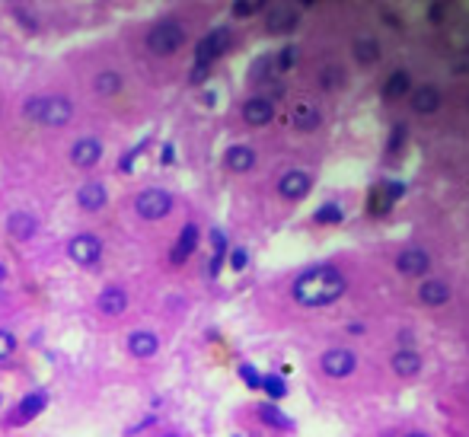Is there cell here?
Returning a JSON list of instances; mask_svg holds the SVG:
<instances>
[{
    "label": "cell",
    "instance_id": "6da1fadb",
    "mask_svg": "<svg viewBox=\"0 0 469 437\" xmlns=\"http://www.w3.org/2000/svg\"><path fill=\"white\" fill-rule=\"evenodd\" d=\"M345 291H348V278H345L339 265H313V268L297 275L294 287H291L294 300L310 309L332 307V303H339L345 297Z\"/></svg>",
    "mask_w": 469,
    "mask_h": 437
},
{
    "label": "cell",
    "instance_id": "7a4b0ae2",
    "mask_svg": "<svg viewBox=\"0 0 469 437\" xmlns=\"http://www.w3.org/2000/svg\"><path fill=\"white\" fill-rule=\"evenodd\" d=\"M23 115L45 128H64L74 118V106L64 96H32L23 102Z\"/></svg>",
    "mask_w": 469,
    "mask_h": 437
},
{
    "label": "cell",
    "instance_id": "3957f363",
    "mask_svg": "<svg viewBox=\"0 0 469 437\" xmlns=\"http://www.w3.org/2000/svg\"><path fill=\"white\" fill-rule=\"evenodd\" d=\"M230 48V32L227 29H214L208 32L201 42L195 45V70H192V83H201L211 70V64L220 58V54Z\"/></svg>",
    "mask_w": 469,
    "mask_h": 437
},
{
    "label": "cell",
    "instance_id": "277c9868",
    "mask_svg": "<svg viewBox=\"0 0 469 437\" xmlns=\"http://www.w3.org/2000/svg\"><path fill=\"white\" fill-rule=\"evenodd\" d=\"M182 45H185V29H182V23H176V20H160V23L151 26V32H147V52L160 54V58L176 54Z\"/></svg>",
    "mask_w": 469,
    "mask_h": 437
},
{
    "label": "cell",
    "instance_id": "5b68a950",
    "mask_svg": "<svg viewBox=\"0 0 469 437\" xmlns=\"http://www.w3.org/2000/svg\"><path fill=\"white\" fill-rule=\"evenodd\" d=\"M319 367H323L325 377L345 380V377H351V374H355L357 355L351 351V348H329V351H323V358H319Z\"/></svg>",
    "mask_w": 469,
    "mask_h": 437
},
{
    "label": "cell",
    "instance_id": "8992f818",
    "mask_svg": "<svg viewBox=\"0 0 469 437\" xmlns=\"http://www.w3.org/2000/svg\"><path fill=\"white\" fill-rule=\"evenodd\" d=\"M134 208L144 220H163L169 211H173V195L163 189H144L134 198Z\"/></svg>",
    "mask_w": 469,
    "mask_h": 437
},
{
    "label": "cell",
    "instance_id": "52a82bcc",
    "mask_svg": "<svg viewBox=\"0 0 469 437\" xmlns=\"http://www.w3.org/2000/svg\"><path fill=\"white\" fill-rule=\"evenodd\" d=\"M396 272L406 275V278H424V275L431 272V256H428V249H422V246L402 249L399 256H396Z\"/></svg>",
    "mask_w": 469,
    "mask_h": 437
},
{
    "label": "cell",
    "instance_id": "ba28073f",
    "mask_svg": "<svg viewBox=\"0 0 469 437\" xmlns=\"http://www.w3.org/2000/svg\"><path fill=\"white\" fill-rule=\"evenodd\" d=\"M313 189V179L307 169H288V173L278 179V195L288 198V201H300V198H307Z\"/></svg>",
    "mask_w": 469,
    "mask_h": 437
},
{
    "label": "cell",
    "instance_id": "9c48e42d",
    "mask_svg": "<svg viewBox=\"0 0 469 437\" xmlns=\"http://www.w3.org/2000/svg\"><path fill=\"white\" fill-rule=\"evenodd\" d=\"M68 256L74 259L77 265H93L99 262V256H102V240L93 233H80L74 236V240L68 243Z\"/></svg>",
    "mask_w": 469,
    "mask_h": 437
},
{
    "label": "cell",
    "instance_id": "30bf717a",
    "mask_svg": "<svg viewBox=\"0 0 469 437\" xmlns=\"http://www.w3.org/2000/svg\"><path fill=\"white\" fill-rule=\"evenodd\" d=\"M275 118V102L268 96H249L243 102V121L249 125V128H265L268 121Z\"/></svg>",
    "mask_w": 469,
    "mask_h": 437
},
{
    "label": "cell",
    "instance_id": "8fae6325",
    "mask_svg": "<svg viewBox=\"0 0 469 437\" xmlns=\"http://www.w3.org/2000/svg\"><path fill=\"white\" fill-rule=\"evenodd\" d=\"M440 102H444V96H440V90L434 83L412 86V93H409V106L415 115H434L440 109Z\"/></svg>",
    "mask_w": 469,
    "mask_h": 437
},
{
    "label": "cell",
    "instance_id": "7c38bea8",
    "mask_svg": "<svg viewBox=\"0 0 469 437\" xmlns=\"http://www.w3.org/2000/svg\"><path fill=\"white\" fill-rule=\"evenodd\" d=\"M99 157H102V141H99V137H80V141L70 147V163L80 166V169L96 166Z\"/></svg>",
    "mask_w": 469,
    "mask_h": 437
},
{
    "label": "cell",
    "instance_id": "4fadbf2b",
    "mask_svg": "<svg viewBox=\"0 0 469 437\" xmlns=\"http://www.w3.org/2000/svg\"><path fill=\"white\" fill-rule=\"evenodd\" d=\"M450 297H454V291L440 278H424L422 287H418V300L424 307H444V303H450Z\"/></svg>",
    "mask_w": 469,
    "mask_h": 437
},
{
    "label": "cell",
    "instance_id": "5bb4252c",
    "mask_svg": "<svg viewBox=\"0 0 469 437\" xmlns=\"http://www.w3.org/2000/svg\"><path fill=\"white\" fill-rule=\"evenodd\" d=\"M291 118H294L297 131H307V135H310V131H316L319 125H323V109H319L316 102H307V99H303V102H297V106H294Z\"/></svg>",
    "mask_w": 469,
    "mask_h": 437
},
{
    "label": "cell",
    "instance_id": "9a60e30c",
    "mask_svg": "<svg viewBox=\"0 0 469 437\" xmlns=\"http://www.w3.org/2000/svg\"><path fill=\"white\" fill-rule=\"evenodd\" d=\"M45 406H48V396H45V392H29V396H23V399H20L16 412L10 415V424L32 422L38 412H45Z\"/></svg>",
    "mask_w": 469,
    "mask_h": 437
},
{
    "label": "cell",
    "instance_id": "2e32d148",
    "mask_svg": "<svg viewBox=\"0 0 469 437\" xmlns=\"http://www.w3.org/2000/svg\"><path fill=\"white\" fill-rule=\"evenodd\" d=\"M224 166H227L230 173H249L252 166H256V151H252L249 144H233L224 153Z\"/></svg>",
    "mask_w": 469,
    "mask_h": 437
},
{
    "label": "cell",
    "instance_id": "e0dca14e",
    "mask_svg": "<svg viewBox=\"0 0 469 437\" xmlns=\"http://www.w3.org/2000/svg\"><path fill=\"white\" fill-rule=\"evenodd\" d=\"M109 201L106 195V185L102 182H86V185H80V192H77V204L84 208V211H102Z\"/></svg>",
    "mask_w": 469,
    "mask_h": 437
},
{
    "label": "cell",
    "instance_id": "ac0fdd59",
    "mask_svg": "<svg viewBox=\"0 0 469 437\" xmlns=\"http://www.w3.org/2000/svg\"><path fill=\"white\" fill-rule=\"evenodd\" d=\"M195 249H198V227L195 224H185V227H182V233H179V240H176V246H173V256H169V262H173V265L189 262Z\"/></svg>",
    "mask_w": 469,
    "mask_h": 437
},
{
    "label": "cell",
    "instance_id": "d6986e66",
    "mask_svg": "<svg viewBox=\"0 0 469 437\" xmlns=\"http://www.w3.org/2000/svg\"><path fill=\"white\" fill-rule=\"evenodd\" d=\"M409 93H412V74L406 68L393 70V74L386 77V83H383V99H386V102H396V99L409 96Z\"/></svg>",
    "mask_w": 469,
    "mask_h": 437
},
{
    "label": "cell",
    "instance_id": "ffe728a7",
    "mask_svg": "<svg viewBox=\"0 0 469 437\" xmlns=\"http://www.w3.org/2000/svg\"><path fill=\"white\" fill-rule=\"evenodd\" d=\"M128 351L134 358H153L160 351V339L153 335V332H147V329H137V332H131V339H128Z\"/></svg>",
    "mask_w": 469,
    "mask_h": 437
},
{
    "label": "cell",
    "instance_id": "44dd1931",
    "mask_svg": "<svg viewBox=\"0 0 469 437\" xmlns=\"http://www.w3.org/2000/svg\"><path fill=\"white\" fill-rule=\"evenodd\" d=\"M393 370L399 374V377H418V370H422V355H418L415 348H399L393 355Z\"/></svg>",
    "mask_w": 469,
    "mask_h": 437
},
{
    "label": "cell",
    "instance_id": "7402d4cb",
    "mask_svg": "<svg viewBox=\"0 0 469 437\" xmlns=\"http://www.w3.org/2000/svg\"><path fill=\"white\" fill-rule=\"evenodd\" d=\"M36 217L32 214H26V211H16V214H10V220H7V233L13 236V240H20V243H26V240H32L36 236Z\"/></svg>",
    "mask_w": 469,
    "mask_h": 437
},
{
    "label": "cell",
    "instance_id": "603a6c76",
    "mask_svg": "<svg viewBox=\"0 0 469 437\" xmlns=\"http://www.w3.org/2000/svg\"><path fill=\"white\" fill-rule=\"evenodd\" d=\"M99 309H102L106 316H121V313L128 309V294H125L121 287H106V291L99 294Z\"/></svg>",
    "mask_w": 469,
    "mask_h": 437
},
{
    "label": "cell",
    "instance_id": "cb8c5ba5",
    "mask_svg": "<svg viewBox=\"0 0 469 437\" xmlns=\"http://www.w3.org/2000/svg\"><path fill=\"white\" fill-rule=\"evenodd\" d=\"M351 54L361 68H374L380 61V42L377 38H357L355 45H351Z\"/></svg>",
    "mask_w": 469,
    "mask_h": 437
},
{
    "label": "cell",
    "instance_id": "d4e9b609",
    "mask_svg": "<svg viewBox=\"0 0 469 437\" xmlns=\"http://www.w3.org/2000/svg\"><path fill=\"white\" fill-rule=\"evenodd\" d=\"M268 32H291L297 26V13L294 10H272V16H268Z\"/></svg>",
    "mask_w": 469,
    "mask_h": 437
},
{
    "label": "cell",
    "instance_id": "484cf974",
    "mask_svg": "<svg viewBox=\"0 0 469 437\" xmlns=\"http://www.w3.org/2000/svg\"><path fill=\"white\" fill-rule=\"evenodd\" d=\"M93 90H96V96H115V93L121 90V77L115 74V70H102V74L93 80Z\"/></svg>",
    "mask_w": 469,
    "mask_h": 437
},
{
    "label": "cell",
    "instance_id": "4316f807",
    "mask_svg": "<svg viewBox=\"0 0 469 437\" xmlns=\"http://www.w3.org/2000/svg\"><path fill=\"white\" fill-rule=\"evenodd\" d=\"M297 58H300L297 45H284V48H281L278 58H275V68H278V74H288V70L297 64Z\"/></svg>",
    "mask_w": 469,
    "mask_h": 437
},
{
    "label": "cell",
    "instance_id": "83f0119b",
    "mask_svg": "<svg viewBox=\"0 0 469 437\" xmlns=\"http://www.w3.org/2000/svg\"><path fill=\"white\" fill-rule=\"evenodd\" d=\"M259 390H265L268 396H272V402H278V399H284V392H288V386H284V380H281V377L268 374V377L262 380V386H259Z\"/></svg>",
    "mask_w": 469,
    "mask_h": 437
},
{
    "label": "cell",
    "instance_id": "f1b7e54d",
    "mask_svg": "<svg viewBox=\"0 0 469 437\" xmlns=\"http://www.w3.org/2000/svg\"><path fill=\"white\" fill-rule=\"evenodd\" d=\"M211 240H214V262H211V275H217V272H220V262H224V252H227V240H224V233H220V230H214V233H211Z\"/></svg>",
    "mask_w": 469,
    "mask_h": 437
},
{
    "label": "cell",
    "instance_id": "f546056e",
    "mask_svg": "<svg viewBox=\"0 0 469 437\" xmlns=\"http://www.w3.org/2000/svg\"><path fill=\"white\" fill-rule=\"evenodd\" d=\"M13 351H16V339H13V332L0 329V364L7 361V358H13Z\"/></svg>",
    "mask_w": 469,
    "mask_h": 437
},
{
    "label": "cell",
    "instance_id": "4dcf8cb0",
    "mask_svg": "<svg viewBox=\"0 0 469 437\" xmlns=\"http://www.w3.org/2000/svg\"><path fill=\"white\" fill-rule=\"evenodd\" d=\"M259 415H262V422H268V424H278V428H288V424H291L288 418H284V415H281L275 406H262V408H259Z\"/></svg>",
    "mask_w": 469,
    "mask_h": 437
},
{
    "label": "cell",
    "instance_id": "1f68e13d",
    "mask_svg": "<svg viewBox=\"0 0 469 437\" xmlns=\"http://www.w3.org/2000/svg\"><path fill=\"white\" fill-rule=\"evenodd\" d=\"M259 10H262V3H256V0H240V3L230 7V13H233L236 20H243V16H256Z\"/></svg>",
    "mask_w": 469,
    "mask_h": 437
},
{
    "label": "cell",
    "instance_id": "d6a6232c",
    "mask_svg": "<svg viewBox=\"0 0 469 437\" xmlns=\"http://www.w3.org/2000/svg\"><path fill=\"white\" fill-rule=\"evenodd\" d=\"M339 220H341L339 204H325V208L316 211V224H339Z\"/></svg>",
    "mask_w": 469,
    "mask_h": 437
},
{
    "label": "cell",
    "instance_id": "836d02e7",
    "mask_svg": "<svg viewBox=\"0 0 469 437\" xmlns=\"http://www.w3.org/2000/svg\"><path fill=\"white\" fill-rule=\"evenodd\" d=\"M246 262H249L246 249H233V256H230V268H233V272H243V268H246Z\"/></svg>",
    "mask_w": 469,
    "mask_h": 437
},
{
    "label": "cell",
    "instance_id": "e575fe53",
    "mask_svg": "<svg viewBox=\"0 0 469 437\" xmlns=\"http://www.w3.org/2000/svg\"><path fill=\"white\" fill-rule=\"evenodd\" d=\"M240 374H243V380H246V383H249L252 390H259V386H262V377H259V374L249 367V364H243V367H240Z\"/></svg>",
    "mask_w": 469,
    "mask_h": 437
},
{
    "label": "cell",
    "instance_id": "d590c367",
    "mask_svg": "<svg viewBox=\"0 0 469 437\" xmlns=\"http://www.w3.org/2000/svg\"><path fill=\"white\" fill-rule=\"evenodd\" d=\"M141 151H144V147H134L131 153H125V157H121V163H118V169H121V173H128L131 166H134V160L141 157Z\"/></svg>",
    "mask_w": 469,
    "mask_h": 437
},
{
    "label": "cell",
    "instance_id": "8d00e7d4",
    "mask_svg": "<svg viewBox=\"0 0 469 437\" xmlns=\"http://www.w3.org/2000/svg\"><path fill=\"white\" fill-rule=\"evenodd\" d=\"M3 281H7V268H3V265H0V284H3Z\"/></svg>",
    "mask_w": 469,
    "mask_h": 437
},
{
    "label": "cell",
    "instance_id": "74e56055",
    "mask_svg": "<svg viewBox=\"0 0 469 437\" xmlns=\"http://www.w3.org/2000/svg\"><path fill=\"white\" fill-rule=\"evenodd\" d=\"M406 437H428V434H422V431H409Z\"/></svg>",
    "mask_w": 469,
    "mask_h": 437
},
{
    "label": "cell",
    "instance_id": "f35d334b",
    "mask_svg": "<svg viewBox=\"0 0 469 437\" xmlns=\"http://www.w3.org/2000/svg\"><path fill=\"white\" fill-rule=\"evenodd\" d=\"M163 437H179V434H163Z\"/></svg>",
    "mask_w": 469,
    "mask_h": 437
},
{
    "label": "cell",
    "instance_id": "ab89813d",
    "mask_svg": "<svg viewBox=\"0 0 469 437\" xmlns=\"http://www.w3.org/2000/svg\"><path fill=\"white\" fill-rule=\"evenodd\" d=\"M0 406H3V396H0Z\"/></svg>",
    "mask_w": 469,
    "mask_h": 437
}]
</instances>
